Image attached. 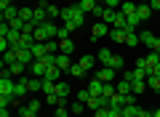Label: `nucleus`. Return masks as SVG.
Returning a JSON list of instances; mask_svg holds the SVG:
<instances>
[{
    "mask_svg": "<svg viewBox=\"0 0 160 117\" xmlns=\"http://www.w3.org/2000/svg\"><path fill=\"white\" fill-rule=\"evenodd\" d=\"M149 88V85H147V80H133V93H144V90H147Z\"/></svg>",
    "mask_w": 160,
    "mask_h": 117,
    "instance_id": "obj_31",
    "label": "nucleus"
},
{
    "mask_svg": "<svg viewBox=\"0 0 160 117\" xmlns=\"http://www.w3.org/2000/svg\"><path fill=\"white\" fill-rule=\"evenodd\" d=\"M19 115L22 117H38L40 115V101H27V104L19 106Z\"/></svg>",
    "mask_w": 160,
    "mask_h": 117,
    "instance_id": "obj_3",
    "label": "nucleus"
},
{
    "mask_svg": "<svg viewBox=\"0 0 160 117\" xmlns=\"http://www.w3.org/2000/svg\"><path fill=\"white\" fill-rule=\"evenodd\" d=\"M126 104H128V99H126L123 93H115L112 99H109V106H112V109H123Z\"/></svg>",
    "mask_w": 160,
    "mask_h": 117,
    "instance_id": "obj_9",
    "label": "nucleus"
},
{
    "mask_svg": "<svg viewBox=\"0 0 160 117\" xmlns=\"http://www.w3.org/2000/svg\"><path fill=\"white\" fill-rule=\"evenodd\" d=\"M147 85H149L152 90H158V93H160V77H155V75H149V77H147Z\"/></svg>",
    "mask_w": 160,
    "mask_h": 117,
    "instance_id": "obj_35",
    "label": "nucleus"
},
{
    "mask_svg": "<svg viewBox=\"0 0 160 117\" xmlns=\"http://www.w3.org/2000/svg\"><path fill=\"white\" fill-rule=\"evenodd\" d=\"M67 37H69V32H67L64 27H59V35H56V40H67Z\"/></svg>",
    "mask_w": 160,
    "mask_h": 117,
    "instance_id": "obj_42",
    "label": "nucleus"
},
{
    "mask_svg": "<svg viewBox=\"0 0 160 117\" xmlns=\"http://www.w3.org/2000/svg\"><path fill=\"white\" fill-rule=\"evenodd\" d=\"M149 75H155V77H160V64H158V67H155V69H152Z\"/></svg>",
    "mask_w": 160,
    "mask_h": 117,
    "instance_id": "obj_48",
    "label": "nucleus"
},
{
    "mask_svg": "<svg viewBox=\"0 0 160 117\" xmlns=\"http://www.w3.org/2000/svg\"><path fill=\"white\" fill-rule=\"evenodd\" d=\"M0 117H13V115L8 112V106H3V109H0Z\"/></svg>",
    "mask_w": 160,
    "mask_h": 117,
    "instance_id": "obj_45",
    "label": "nucleus"
},
{
    "mask_svg": "<svg viewBox=\"0 0 160 117\" xmlns=\"http://www.w3.org/2000/svg\"><path fill=\"white\" fill-rule=\"evenodd\" d=\"M88 99H91V93H88V88H86V90H80V93H78V101H83V104H88Z\"/></svg>",
    "mask_w": 160,
    "mask_h": 117,
    "instance_id": "obj_41",
    "label": "nucleus"
},
{
    "mask_svg": "<svg viewBox=\"0 0 160 117\" xmlns=\"http://www.w3.org/2000/svg\"><path fill=\"white\" fill-rule=\"evenodd\" d=\"M69 75H72V77H86V75H88V72H86V69H83V67H80V64H78V61H75V64H72V67H69Z\"/></svg>",
    "mask_w": 160,
    "mask_h": 117,
    "instance_id": "obj_25",
    "label": "nucleus"
},
{
    "mask_svg": "<svg viewBox=\"0 0 160 117\" xmlns=\"http://www.w3.org/2000/svg\"><path fill=\"white\" fill-rule=\"evenodd\" d=\"M8 24H11V29H16V32H24V27H27V22H24L22 16H16L13 22H8Z\"/></svg>",
    "mask_w": 160,
    "mask_h": 117,
    "instance_id": "obj_27",
    "label": "nucleus"
},
{
    "mask_svg": "<svg viewBox=\"0 0 160 117\" xmlns=\"http://www.w3.org/2000/svg\"><path fill=\"white\" fill-rule=\"evenodd\" d=\"M109 29H112V27H109L107 22H96V24L91 27V35H93L91 40H99V37H109Z\"/></svg>",
    "mask_w": 160,
    "mask_h": 117,
    "instance_id": "obj_5",
    "label": "nucleus"
},
{
    "mask_svg": "<svg viewBox=\"0 0 160 117\" xmlns=\"http://www.w3.org/2000/svg\"><path fill=\"white\" fill-rule=\"evenodd\" d=\"M88 93H91V96H102L104 93V83L99 77H93L91 83H88Z\"/></svg>",
    "mask_w": 160,
    "mask_h": 117,
    "instance_id": "obj_8",
    "label": "nucleus"
},
{
    "mask_svg": "<svg viewBox=\"0 0 160 117\" xmlns=\"http://www.w3.org/2000/svg\"><path fill=\"white\" fill-rule=\"evenodd\" d=\"M78 64L83 69H86V72H93V64H96V59H93V56H80L78 59Z\"/></svg>",
    "mask_w": 160,
    "mask_h": 117,
    "instance_id": "obj_12",
    "label": "nucleus"
},
{
    "mask_svg": "<svg viewBox=\"0 0 160 117\" xmlns=\"http://www.w3.org/2000/svg\"><path fill=\"white\" fill-rule=\"evenodd\" d=\"M152 13H155V11L149 8V3H139V11H136V16L142 19V22H147V19L152 16Z\"/></svg>",
    "mask_w": 160,
    "mask_h": 117,
    "instance_id": "obj_11",
    "label": "nucleus"
},
{
    "mask_svg": "<svg viewBox=\"0 0 160 117\" xmlns=\"http://www.w3.org/2000/svg\"><path fill=\"white\" fill-rule=\"evenodd\" d=\"M152 51H155V53H160V37H155V45H152Z\"/></svg>",
    "mask_w": 160,
    "mask_h": 117,
    "instance_id": "obj_46",
    "label": "nucleus"
},
{
    "mask_svg": "<svg viewBox=\"0 0 160 117\" xmlns=\"http://www.w3.org/2000/svg\"><path fill=\"white\" fill-rule=\"evenodd\" d=\"M53 117H69V106H67V104L56 106V112H53Z\"/></svg>",
    "mask_w": 160,
    "mask_h": 117,
    "instance_id": "obj_37",
    "label": "nucleus"
},
{
    "mask_svg": "<svg viewBox=\"0 0 160 117\" xmlns=\"http://www.w3.org/2000/svg\"><path fill=\"white\" fill-rule=\"evenodd\" d=\"M115 88H118V93H123V96H128V93H133V83L131 80H115Z\"/></svg>",
    "mask_w": 160,
    "mask_h": 117,
    "instance_id": "obj_7",
    "label": "nucleus"
},
{
    "mask_svg": "<svg viewBox=\"0 0 160 117\" xmlns=\"http://www.w3.org/2000/svg\"><path fill=\"white\" fill-rule=\"evenodd\" d=\"M149 8L152 11H160V0H149Z\"/></svg>",
    "mask_w": 160,
    "mask_h": 117,
    "instance_id": "obj_44",
    "label": "nucleus"
},
{
    "mask_svg": "<svg viewBox=\"0 0 160 117\" xmlns=\"http://www.w3.org/2000/svg\"><path fill=\"white\" fill-rule=\"evenodd\" d=\"M27 90H29V93H35V90H43V77H32V80H27Z\"/></svg>",
    "mask_w": 160,
    "mask_h": 117,
    "instance_id": "obj_21",
    "label": "nucleus"
},
{
    "mask_svg": "<svg viewBox=\"0 0 160 117\" xmlns=\"http://www.w3.org/2000/svg\"><path fill=\"white\" fill-rule=\"evenodd\" d=\"M109 37H112V43H126V29L112 27V29H109Z\"/></svg>",
    "mask_w": 160,
    "mask_h": 117,
    "instance_id": "obj_19",
    "label": "nucleus"
},
{
    "mask_svg": "<svg viewBox=\"0 0 160 117\" xmlns=\"http://www.w3.org/2000/svg\"><path fill=\"white\" fill-rule=\"evenodd\" d=\"M46 51L56 56V53H59V40H48V43H46Z\"/></svg>",
    "mask_w": 160,
    "mask_h": 117,
    "instance_id": "obj_36",
    "label": "nucleus"
},
{
    "mask_svg": "<svg viewBox=\"0 0 160 117\" xmlns=\"http://www.w3.org/2000/svg\"><path fill=\"white\" fill-rule=\"evenodd\" d=\"M43 93H56V83H53V80H43Z\"/></svg>",
    "mask_w": 160,
    "mask_h": 117,
    "instance_id": "obj_34",
    "label": "nucleus"
},
{
    "mask_svg": "<svg viewBox=\"0 0 160 117\" xmlns=\"http://www.w3.org/2000/svg\"><path fill=\"white\" fill-rule=\"evenodd\" d=\"M16 48H8L6 53H3V67H11V64H16Z\"/></svg>",
    "mask_w": 160,
    "mask_h": 117,
    "instance_id": "obj_13",
    "label": "nucleus"
},
{
    "mask_svg": "<svg viewBox=\"0 0 160 117\" xmlns=\"http://www.w3.org/2000/svg\"><path fill=\"white\" fill-rule=\"evenodd\" d=\"M155 117H160V109H155Z\"/></svg>",
    "mask_w": 160,
    "mask_h": 117,
    "instance_id": "obj_49",
    "label": "nucleus"
},
{
    "mask_svg": "<svg viewBox=\"0 0 160 117\" xmlns=\"http://www.w3.org/2000/svg\"><path fill=\"white\" fill-rule=\"evenodd\" d=\"M72 117H80V115H72Z\"/></svg>",
    "mask_w": 160,
    "mask_h": 117,
    "instance_id": "obj_53",
    "label": "nucleus"
},
{
    "mask_svg": "<svg viewBox=\"0 0 160 117\" xmlns=\"http://www.w3.org/2000/svg\"><path fill=\"white\" fill-rule=\"evenodd\" d=\"M24 69H27V64H22V61H16V64H11V67H8V72H11V77H22L24 75Z\"/></svg>",
    "mask_w": 160,
    "mask_h": 117,
    "instance_id": "obj_17",
    "label": "nucleus"
},
{
    "mask_svg": "<svg viewBox=\"0 0 160 117\" xmlns=\"http://www.w3.org/2000/svg\"><path fill=\"white\" fill-rule=\"evenodd\" d=\"M0 8L6 11V8H11V0H0Z\"/></svg>",
    "mask_w": 160,
    "mask_h": 117,
    "instance_id": "obj_47",
    "label": "nucleus"
},
{
    "mask_svg": "<svg viewBox=\"0 0 160 117\" xmlns=\"http://www.w3.org/2000/svg\"><path fill=\"white\" fill-rule=\"evenodd\" d=\"M109 117H126V115H123V109H112L109 106Z\"/></svg>",
    "mask_w": 160,
    "mask_h": 117,
    "instance_id": "obj_43",
    "label": "nucleus"
},
{
    "mask_svg": "<svg viewBox=\"0 0 160 117\" xmlns=\"http://www.w3.org/2000/svg\"><path fill=\"white\" fill-rule=\"evenodd\" d=\"M147 77H149L147 67H133V80H147Z\"/></svg>",
    "mask_w": 160,
    "mask_h": 117,
    "instance_id": "obj_29",
    "label": "nucleus"
},
{
    "mask_svg": "<svg viewBox=\"0 0 160 117\" xmlns=\"http://www.w3.org/2000/svg\"><path fill=\"white\" fill-rule=\"evenodd\" d=\"M93 117H109V106H99V109L93 112Z\"/></svg>",
    "mask_w": 160,
    "mask_h": 117,
    "instance_id": "obj_39",
    "label": "nucleus"
},
{
    "mask_svg": "<svg viewBox=\"0 0 160 117\" xmlns=\"http://www.w3.org/2000/svg\"><path fill=\"white\" fill-rule=\"evenodd\" d=\"M144 64H147V72H152V69L160 64V53H155V51H152L149 56H144Z\"/></svg>",
    "mask_w": 160,
    "mask_h": 117,
    "instance_id": "obj_10",
    "label": "nucleus"
},
{
    "mask_svg": "<svg viewBox=\"0 0 160 117\" xmlns=\"http://www.w3.org/2000/svg\"><path fill=\"white\" fill-rule=\"evenodd\" d=\"M109 67H112V69H118V72H123V67H126V59L115 53V56H112V61H109Z\"/></svg>",
    "mask_w": 160,
    "mask_h": 117,
    "instance_id": "obj_23",
    "label": "nucleus"
},
{
    "mask_svg": "<svg viewBox=\"0 0 160 117\" xmlns=\"http://www.w3.org/2000/svg\"><path fill=\"white\" fill-rule=\"evenodd\" d=\"M46 11H48V19H62V8H59V6H48V3H46Z\"/></svg>",
    "mask_w": 160,
    "mask_h": 117,
    "instance_id": "obj_32",
    "label": "nucleus"
},
{
    "mask_svg": "<svg viewBox=\"0 0 160 117\" xmlns=\"http://www.w3.org/2000/svg\"><path fill=\"white\" fill-rule=\"evenodd\" d=\"M62 27L67 29V32H75V29H80V24H78V22H64Z\"/></svg>",
    "mask_w": 160,
    "mask_h": 117,
    "instance_id": "obj_40",
    "label": "nucleus"
},
{
    "mask_svg": "<svg viewBox=\"0 0 160 117\" xmlns=\"http://www.w3.org/2000/svg\"><path fill=\"white\" fill-rule=\"evenodd\" d=\"M93 77H99L102 83H112V80H118V69L102 67V69H96V72H93Z\"/></svg>",
    "mask_w": 160,
    "mask_h": 117,
    "instance_id": "obj_4",
    "label": "nucleus"
},
{
    "mask_svg": "<svg viewBox=\"0 0 160 117\" xmlns=\"http://www.w3.org/2000/svg\"><path fill=\"white\" fill-rule=\"evenodd\" d=\"M136 3H149V0H136Z\"/></svg>",
    "mask_w": 160,
    "mask_h": 117,
    "instance_id": "obj_50",
    "label": "nucleus"
},
{
    "mask_svg": "<svg viewBox=\"0 0 160 117\" xmlns=\"http://www.w3.org/2000/svg\"><path fill=\"white\" fill-rule=\"evenodd\" d=\"M112 51H109V48H102V51H99V56H96V59H99V61H102V67H109V61H112Z\"/></svg>",
    "mask_w": 160,
    "mask_h": 117,
    "instance_id": "obj_14",
    "label": "nucleus"
},
{
    "mask_svg": "<svg viewBox=\"0 0 160 117\" xmlns=\"http://www.w3.org/2000/svg\"><path fill=\"white\" fill-rule=\"evenodd\" d=\"M19 16V8H6V11H3V22H13V19H16Z\"/></svg>",
    "mask_w": 160,
    "mask_h": 117,
    "instance_id": "obj_26",
    "label": "nucleus"
},
{
    "mask_svg": "<svg viewBox=\"0 0 160 117\" xmlns=\"http://www.w3.org/2000/svg\"><path fill=\"white\" fill-rule=\"evenodd\" d=\"M72 56L69 53H56V67L62 69V72H69V67H72Z\"/></svg>",
    "mask_w": 160,
    "mask_h": 117,
    "instance_id": "obj_6",
    "label": "nucleus"
},
{
    "mask_svg": "<svg viewBox=\"0 0 160 117\" xmlns=\"http://www.w3.org/2000/svg\"><path fill=\"white\" fill-rule=\"evenodd\" d=\"M83 109H88L83 101H72V104H69V112H72V115H83Z\"/></svg>",
    "mask_w": 160,
    "mask_h": 117,
    "instance_id": "obj_30",
    "label": "nucleus"
},
{
    "mask_svg": "<svg viewBox=\"0 0 160 117\" xmlns=\"http://www.w3.org/2000/svg\"><path fill=\"white\" fill-rule=\"evenodd\" d=\"M29 51H32V56H35V59H43V56H48V51H46V43H35Z\"/></svg>",
    "mask_w": 160,
    "mask_h": 117,
    "instance_id": "obj_20",
    "label": "nucleus"
},
{
    "mask_svg": "<svg viewBox=\"0 0 160 117\" xmlns=\"http://www.w3.org/2000/svg\"><path fill=\"white\" fill-rule=\"evenodd\" d=\"M133 117H142V112H139V115H133Z\"/></svg>",
    "mask_w": 160,
    "mask_h": 117,
    "instance_id": "obj_51",
    "label": "nucleus"
},
{
    "mask_svg": "<svg viewBox=\"0 0 160 117\" xmlns=\"http://www.w3.org/2000/svg\"><path fill=\"white\" fill-rule=\"evenodd\" d=\"M62 22H78L80 27H83V24H86V13H83V8L75 3V6L62 8Z\"/></svg>",
    "mask_w": 160,
    "mask_h": 117,
    "instance_id": "obj_1",
    "label": "nucleus"
},
{
    "mask_svg": "<svg viewBox=\"0 0 160 117\" xmlns=\"http://www.w3.org/2000/svg\"><path fill=\"white\" fill-rule=\"evenodd\" d=\"M139 40H142L147 48H152V45H155V35L152 32H142V35H139Z\"/></svg>",
    "mask_w": 160,
    "mask_h": 117,
    "instance_id": "obj_28",
    "label": "nucleus"
},
{
    "mask_svg": "<svg viewBox=\"0 0 160 117\" xmlns=\"http://www.w3.org/2000/svg\"><path fill=\"white\" fill-rule=\"evenodd\" d=\"M59 53H69V56H72L75 53V43H72V40H59Z\"/></svg>",
    "mask_w": 160,
    "mask_h": 117,
    "instance_id": "obj_15",
    "label": "nucleus"
},
{
    "mask_svg": "<svg viewBox=\"0 0 160 117\" xmlns=\"http://www.w3.org/2000/svg\"><path fill=\"white\" fill-rule=\"evenodd\" d=\"M78 6L83 8V13H93V8H96V0H78Z\"/></svg>",
    "mask_w": 160,
    "mask_h": 117,
    "instance_id": "obj_24",
    "label": "nucleus"
},
{
    "mask_svg": "<svg viewBox=\"0 0 160 117\" xmlns=\"http://www.w3.org/2000/svg\"><path fill=\"white\" fill-rule=\"evenodd\" d=\"M46 72H48L46 59H35V61L29 64V75H32V77H46Z\"/></svg>",
    "mask_w": 160,
    "mask_h": 117,
    "instance_id": "obj_2",
    "label": "nucleus"
},
{
    "mask_svg": "<svg viewBox=\"0 0 160 117\" xmlns=\"http://www.w3.org/2000/svg\"><path fill=\"white\" fill-rule=\"evenodd\" d=\"M24 93H29V90H27V80L19 77V80H16V88H13V96H16V99H22Z\"/></svg>",
    "mask_w": 160,
    "mask_h": 117,
    "instance_id": "obj_16",
    "label": "nucleus"
},
{
    "mask_svg": "<svg viewBox=\"0 0 160 117\" xmlns=\"http://www.w3.org/2000/svg\"><path fill=\"white\" fill-rule=\"evenodd\" d=\"M102 6L104 8H120V6H123V0H102Z\"/></svg>",
    "mask_w": 160,
    "mask_h": 117,
    "instance_id": "obj_38",
    "label": "nucleus"
},
{
    "mask_svg": "<svg viewBox=\"0 0 160 117\" xmlns=\"http://www.w3.org/2000/svg\"><path fill=\"white\" fill-rule=\"evenodd\" d=\"M13 117H22V115H13Z\"/></svg>",
    "mask_w": 160,
    "mask_h": 117,
    "instance_id": "obj_52",
    "label": "nucleus"
},
{
    "mask_svg": "<svg viewBox=\"0 0 160 117\" xmlns=\"http://www.w3.org/2000/svg\"><path fill=\"white\" fill-rule=\"evenodd\" d=\"M56 96H62V99H69V85L64 83V80H59V83H56Z\"/></svg>",
    "mask_w": 160,
    "mask_h": 117,
    "instance_id": "obj_22",
    "label": "nucleus"
},
{
    "mask_svg": "<svg viewBox=\"0 0 160 117\" xmlns=\"http://www.w3.org/2000/svg\"><path fill=\"white\" fill-rule=\"evenodd\" d=\"M62 75H64V72L53 64V67H48V72H46V77H43V80H53V83H59V77H62Z\"/></svg>",
    "mask_w": 160,
    "mask_h": 117,
    "instance_id": "obj_18",
    "label": "nucleus"
},
{
    "mask_svg": "<svg viewBox=\"0 0 160 117\" xmlns=\"http://www.w3.org/2000/svg\"><path fill=\"white\" fill-rule=\"evenodd\" d=\"M139 43H142V40H139V35H136V32H128V35H126V45H131V48H136Z\"/></svg>",
    "mask_w": 160,
    "mask_h": 117,
    "instance_id": "obj_33",
    "label": "nucleus"
}]
</instances>
